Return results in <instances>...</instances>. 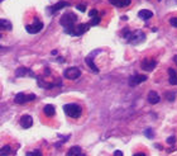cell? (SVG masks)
Returning <instances> with one entry per match:
<instances>
[{
  "mask_svg": "<svg viewBox=\"0 0 177 156\" xmlns=\"http://www.w3.org/2000/svg\"><path fill=\"white\" fill-rule=\"evenodd\" d=\"M144 135L147 136V137H151V138H153V131L152 129H145V132H144Z\"/></svg>",
  "mask_w": 177,
  "mask_h": 156,
  "instance_id": "4316f807",
  "label": "cell"
},
{
  "mask_svg": "<svg viewBox=\"0 0 177 156\" xmlns=\"http://www.w3.org/2000/svg\"><path fill=\"white\" fill-rule=\"evenodd\" d=\"M147 80V76L145 75H139V74H135L133 75L130 79H129V85L130 87H135V85L138 84H142L143 81Z\"/></svg>",
  "mask_w": 177,
  "mask_h": 156,
  "instance_id": "52a82bcc",
  "label": "cell"
},
{
  "mask_svg": "<svg viewBox=\"0 0 177 156\" xmlns=\"http://www.w3.org/2000/svg\"><path fill=\"white\" fill-rule=\"evenodd\" d=\"M34 76V74L32 72V70L27 69V67H19L17 69V71H15V76H18V78H23V76Z\"/></svg>",
  "mask_w": 177,
  "mask_h": 156,
  "instance_id": "30bf717a",
  "label": "cell"
},
{
  "mask_svg": "<svg viewBox=\"0 0 177 156\" xmlns=\"http://www.w3.org/2000/svg\"><path fill=\"white\" fill-rule=\"evenodd\" d=\"M25 29H27L28 33L36 34V33H38V32H41L43 29V23L41 20H38V19H36V20H34V23L30 24V25H27V27H25Z\"/></svg>",
  "mask_w": 177,
  "mask_h": 156,
  "instance_id": "5b68a950",
  "label": "cell"
},
{
  "mask_svg": "<svg viewBox=\"0 0 177 156\" xmlns=\"http://www.w3.org/2000/svg\"><path fill=\"white\" fill-rule=\"evenodd\" d=\"M97 14H99V12H97L96 9H93V10L88 12V17H90V18H95V17H97Z\"/></svg>",
  "mask_w": 177,
  "mask_h": 156,
  "instance_id": "603a6c76",
  "label": "cell"
},
{
  "mask_svg": "<svg viewBox=\"0 0 177 156\" xmlns=\"http://www.w3.org/2000/svg\"><path fill=\"white\" fill-rule=\"evenodd\" d=\"M76 9H77V10H80V12H86V6H85L84 4H77L76 5Z\"/></svg>",
  "mask_w": 177,
  "mask_h": 156,
  "instance_id": "d4e9b609",
  "label": "cell"
},
{
  "mask_svg": "<svg viewBox=\"0 0 177 156\" xmlns=\"http://www.w3.org/2000/svg\"><path fill=\"white\" fill-rule=\"evenodd\" d=\"M66 6H70V4L67 1H62V0H61V1H58L57 4H55L53 6H51V8H49V13H56L57 10H61L62 8H66Z\"/></svg>",
  "mask_w": 177,
  "mask_h": 156,
  "instance_id": "4fadbf2b",
  "label": "cell"
},
{
  "mask_svg": "<svg viewBox=\"0 0 177 156\" xmlns=\"http://www.w3.org/2000/svg\"><path fill=\"white\" fill-rule=\"evenodd\" d=\"M144 38H145V36L142 33V32H135V33H132L129 41H132L133 43H138V42H142Z\"/></svg>",
  "mask_w": 177,
  "mask_h": 156,
  "instance_id": "7c38bea8",
  "label": "cell"
},
{
  "mask_svg": "<svg viewBox=\"0 0 177 156\" xmlns=\"http://www.w3.org/2000/svg\"><path fill=\"white\" fill-rule=\"evenodd\" d=\"M78 76H81V70L78 67L72 66V67H68V69L65 70V78L66 79H70V80H76V79H78Z\"/></svg>",
  "mask_w": 177,
  "mask_h": 156,
  "instance_id": "3957f363",
  "label": "cell"
},
{
  "mask_svg": "<svg viewBox=\"0 0 177 156\" xmlns=\"http://www.w3.org/2000/svg\"><path fill=\"white\" fill-rule=\"evenodd\" d=\"M20 126L23 128H30L33 126V118L30 116H28V114H25L20 118Z\"/></svg>",
  "mask_w": 177,
  "mask_h": 156,
  "instance_id": "9c48e42d",
  "label": "cell"
},
{
  "mask_svg": "<svg viewBox=\"0 0 177 156\" xmlns=\"http://www.w3.org/2000/svg\"><path fill=\"white\" fill-rule=\"evenodd\" d=\"M109 3L115 6H119V8H125L130 4V0H109Z\"/></svg>",
  "mask_w": 177,
  "mask_h": 156,
  "instance_id": "9a60e30c",
  "label": "cell"
},
{
  "mask_svg": "<svg viewBox=\"0 0 177 156\" xmlns=\"http://www.w3.org/2000/svg\"><path fill=\"white\" fill-rule=\"evenodd\" d=\"M114 156H123V152L119 151V150H116L115 152H114Z\"/></svg>",
  "mask_w": 177,
  "mask_h": 156,
  "instance_id": "f546056e",
  "label": "cell"
},
{
  "mask_svg": "<svg viewBox=\"0 0 177 156\" xmlns=\"http://www.w3.org/2000/svg\"><path fill=\"white\" fill-rule=\"evenodd\" d=\"M1 1H3V0H0V3H1Z\"/></svg>",
  "mask_w": 177,
  "mask_h": 156,
  "instance_id": "d6a6232c",
  "label": "cell"
},
{
  "mask_svg": "<svg viewBox=\"0 0 177 156\" xmlns=\"http://www.w3.org/2000/svg\"><path fill=\"white\" fill-rule=\"evenodd\" d=\"M34 99H36V95H34V94L25 95L23 93H19V94L15 95L14 102L17 104H25V103H28V102H32V100H34Z\"/></svg>",
  "mask_w": 177,
  "mask_h": 156,
  "instance_id": "277c9868",
  "label": "cell"
},
{
  "mask_svg": "<svg viewBox=\"0 0 177 156\" xmlns=\"http://www.w3.org/2000/svg\"><path fill=\"white\" fill-rule=\"evenodd\" d=\"M43 112H44V114H46L47 117H53L55 116V113H56V109H55V107H53L52 104H47V106L43 108Z\"/></svg>",
  "mask_w": 177,
  "mask_h": 156,
  "instance_id": "e0dca14e",
  "label": "cell"
},
{
  "mask_svg": "<svg viewBox=\"0 0 177 156\" xmlns=\"http://www.w3.org/2000/svg\"><path fill=\"white\" fill-rule=\"evenodd\" d=\"M0 29H5V31H10L11 29V23L6 19H0Z\"/></svg>",
  "mask_w": 177,
  "mask_h": 156,
  "instance_id": "d6986e66",
  "label": "cell"
},
{
  "mask_svg": "<svg viewBox=\"0 0 177 156\" xmlns=\"http://www.w3.org/2000/svg\"><path fill=\"white\" fill-rule=\"evenodd\" d=\"M11 152L10 146H4V147L0 149V156H8Z\"/></svg>",
  "mask_w": 177,
  "mask_h": 156,
  "instance_id": "44dd1931",
  "label": "cell"
},
{
  "mask_svg": "<svg viewBox=\"0 0 177 156\" xmlns=\"http://www.w3.org/2000/svg\"><path fill=\"white\" fill-rule=\"evenodd\" d=\"M170 24H171V25H172V27H175V28H177V18H176V17L171 18V19H170Z\"/></svg>",
  "mask_w": 177,
  "mask_h": 156,
  "instance_id": "484cf974",
  "label": "cell"
},
{
  "mask_svg": "<svg viewBox=\"0 0 177 156\" xmlns=\"http://www.w3.org/2000/svg\"><path fill=\"white\" fill-rule=\"evenodd\" d=\"M168 75H170V79H168V82L171 85H177V74L173 69H168Z\"/></svg>",
  "mask_w": 177,
  "mask_h": 156,
  "instance_id": "ac0fdd59",
  "label": "cell"
},
{
  "mask_svg": "<svg viewBox=\"0 0 177 156\" xmlns=\"http://www.w3.org/2000/svg\"><path fill=\"white\" fill-rule=\"evenodd\" d=\"M100 20H101V19H100V17H95V18H93V20H91V25H96V24H99L100 23Z\"/></svg>",
  "mask_w": 177,
  "mask_h": 156,
  "instance_id": "cb8c5ba5",
  "label": "cell"
},
{
  "mask_svg": "<svg viewBox=\"0 0 177 156\" xmlns=\"http://www.w3.org/2000/svg\"><path fill=\"white\" fill-rule=\"evenodd\" d=\"M138 17L141 19H143V20H147V19L153 17V13H152L151 10H148V9H143V10H139Z\"/></svg>",
  "mask_w": 177,
  "mask_h": 156,
  "instance_id": "2e32d148",
  "label": "cell"
},
{
  "mask_svg": "<svg viewBox=\"0 0 177 156\" xmlns=\"http://www.w3.org/2000/svg\"><path fill=\"white\" fill-rule=\"evenodd\" d=\"M25 156H43L42 152L38 151V150H34V151H30V152H27Z\"/></svg>",
  "mask_w": 177,
  "mask_h": 156,
  "instance_id": "7402d4cb",
  "label": "cell"
},
{
  "mask_svg": "<svg viewBox=\"0 0 177 156\" xmlns=\"http://www.w3.org/2000/svg\"><path fill=\"white\" fill-rule=\"evenodd\" d=\"M167 99H168L170 102H172L173 99H175V93H168V94H167Z\"/></svg>",
  "mask_w": 177,
  "mask_h": 156,
  "instance_id": "f1b7e54d",
  "label": "cell"
},
{
  "mask_svg": "<svg viewBox=\"0 0 177 156\" xmlns=\"http://www.w3.org/2000/svg\"><path fill=\"white\" fill-rule=\"evenodd\" d=\"M167 142H168L170 145H173L176 142V137H175V136H171V137L167 138Z\"/></svg>",
  "mask_w": 177,
  "mask_h": 156,
  "instance_id": "83f0119b",
  "label": "cell"
},
{
  "mask_svg": "<svg viewBox=\"0 0 177 156\" xmlns=\"http://www.w3.org/2000/svg\"><path fill=\"white\" fill-rule=\"evenodd\" d=\"M85 61H86V65L91 70H93L94 72H99V67H97V66L94 63V61H93V59H91V57H86V60H85Z\"/></svg>",
  "mask_w": 177,
  "mask_h": 156,
  "instance_id": "ffe728a7",
  "label": "cell"
},
{
  "mask_svg": "<svg viewBox=\"0 0 177 156\" xmlns=\"http://www.w3.org/2000/svg\"><path fill=\"white\" fill-rule=\"evenodd\" d=\"M67 156H85V154L82 152L81 147H78V146H74V147H71L68 150Z\"/></svg>",
  "mask_w": 177,
  "mask_h": 156,
  "instance_id": "5bb4252c",
  "label": "cell"
},
{
  "mask_svg": "<svg viewBox=\"0 0 177 156\" xmlns=\"http://www.w3.org/2000/svg\"><path fill=\"white\" fill-rule=\"evenodd\" d=\"M88 28H90V24H87V23H81L78 25H75L72 36H82V34L86 33L88 31Z\"/></svg>",
  "mask_w": 177,
  "mask_h": 156,
  "instance_id": "8992f818",
  "label": "cell"
},
{
  "mask_svg": "<svg viewBox=\"0 0 177 156\" xmlns=\"http://www.w3.org/2000/svg\"><path fill=\"white\" fill-rule=\"evenodd\" d=\"M133 156H145V155L142 154V152H139V154H135V155H133Z\"/></svg>",
  "mask_w": 177,
  "mask_h": 156,
  "instance_id": "4dcf8cb0",
  "label": "cell"
},
{
  "mask_svg": "<svg viewBox=\"0 0 177 156\" xmlns=\"http://www.w3.org/2000/svg\"><path fill=\"white\" fill-rule=\"evenodd\" d=\"M0 37H1V33H0Z\"/></svg>",
  "mask_w": 177,
  "mask_h": 156,
  "instance_id": "1f68e13d",
  "label": "cell"
},
{
  "mask_svg": "<svg viewBox=\"0 0 177 156\" xmlns=\"http://www.w3.org/2000/svg\"><path fill=\"white\" fill-rule=\"evenodd\" d=\"M63 110L71 118H78L81 116V107L77 104H65L63 106Z\"/></svg>",
  "mask_w": 177,
  "mask_h": 156,
  "instance_id": "7a4b0ae2",
  "label": "cell"
},
{
  "mask_svg": "<svg viewBox=\"0 0 177 156\" xmlns=\"http://www.w3.org/2000/svg\"><path fill=\"white\" fill-rule=\"evenodd\" d=\"M147 99H148V102H149L151 104H157L158 102H159V95H158V93L157 91H154V90H152V91H149L148 93V97H147Z\"/></svg>",
  "mask_w": 177,
  "mask_h": 156,
  "instance_id": "8fae6325",
  "label": "cell"
},
{
  "mask_svg": "<svg viewBox=\"0 0 177 156\" xmlns=\"http://www.w3.org/2000/svg\"><path fill=\"white\" fill-rule=\"evenodd\" d=\"M156 65H157V62L154 61V60H143L141 67L143 69L144 71H152V70L156 67Z\"/></svg>",
  "mask_w": 177,
  "mask_h": 156,
  "instance_id": "ba28073f",
  "label": "cell"
},
{
  "mask_svg": "<svg viewBox=\"0 0 177 156\" xmlns=\"http://www.w3.org/2000/svg\"><path fill=\"white\" fill-rule=\"evenodd\" d=\"M76 20H77V18H76V15L74 13H65L61 17V19H59V23L65 27V29H68V28L75 27Z\"/></svg>",
  "mask_w": 177,
  "mask_h": 156,
  "instance_id": "6da1fadb",
  "label": "cell"
}]
</instances>
